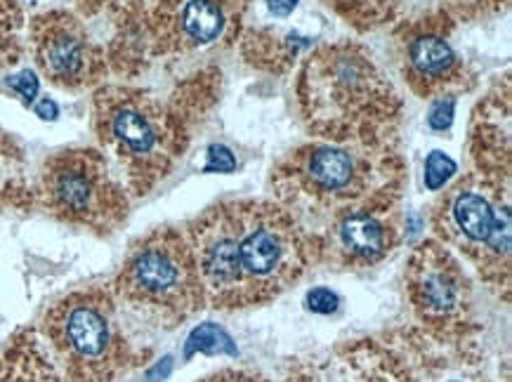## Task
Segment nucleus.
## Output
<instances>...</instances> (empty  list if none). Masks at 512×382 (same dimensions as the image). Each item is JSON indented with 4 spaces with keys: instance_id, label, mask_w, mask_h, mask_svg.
<instances>
[{
    "instance_id": "1",
    "label": "nucleus",
    "mask_w": 512,
    "mask_h": 382,
    "mask_svg": "<svg viewBox=\"0 0 512 382\" xmlns=\"http://www.w3.org/2000/svg\"><path fill=\"white\" fill-rule=\"evenodd\" d=\"M305 85L310 116L331 123V128H357L378 123L390 114V85H385L369 59L350 45L321 50L305 71Z\"/></svg>"
},
{
    "instance_id": "2",
    "label": "nucleus",
    "mask_w": 512,
    "mask_h": 382,
    "mask_svg": "<svg viewBox=\"0 0 512 382\" xmlns=\"http://www.w3.org/2000/svg\"><path fill=\"white\" fill-rule=\"evenodd\" d=\"M244 276V302L286 288L303 269L291 222L265 203H227Z\"/></svg>"
},
{
    "instance_id": "3",
    "label": "nucleus",
    "mask_w": 512,
    "mask_h": 382,
    "mask_svg": "<svg viewBox=\"0 0 512 382\" xmlns=\"http://www.w3.org/2000/svg\"><path fill=\"white\" fill-rule=\"evenodd\" d=\"M126 288L137 300L152 305L192 309L203 291L192 246L177 234L154 236L130 258Z\"/></svg>"
},
{
    "instance_id": "4",
    "label": "nucleus",
    "mask_w": 512,
    "mask_h": 382,
    "mask_svg": "<svg viewBox=\"0 0 512 382\" xmlns=\"http://www.w3.org/2000/svg\"><path fill=\"white\" fill-rule=\"evenodd\" d=\"M36 57L52 83L76 88L93 81L97 52L71 17L52 15L36 24Z\"/></svg>"
},
{
    "instance_id": "5",
    "label": "nucleus",
    "mask_w": 512,
    "mask_h": 382,
    "mask_svg": "<svg viewBox=\"0 0 512 382\" xmlns=\"http://www.w3.org/2000/svg\"><path fill=\"white\" fill-rule=\"evenodd\" d=\"M48 194L57 210L74 217L93 215L104 199V175L93 156L67 154L52 163Z\"/></svg>"
},
{
    "instance_id": "6",
    "label": "nucleus",
    "mask_w": 512,
    "mask_h": 382,
    "mask_svg": "<svg viewBox=\"0 0 512 382\" xmlns=\"http://www.w3.org/2000/svg\"><path fill=\"white\" fill-rule=\"evenodd\" d=\"M102 133L123 154L144 158L161 149V123L152 111L135 97H114L102 109Z\"/></svg>"
},
{
    "instance_id": "7",
    "label": "nucleus",
    "mask_w": 512,
    "mask_h": 382,
    "mask_svg": "<svg viewBox=\"0 0 512 382\" xmlns=\"http://www.w3.org/2000/svg\"><path fill=\"white\" fill-rule=\"evenodd\" d=\"M59 340L78 361H100L111 349V326L100 307L76 302L59 316Z\"/></svg>"
},
{
    "instance_id": "8",
    "label": "nucleus",
    "mask_w": 512,
    "mask_h": 382,
    "mask_svg": "<svg viewBox=\"0 0 512 382\" xmlns=\"http://www.w3.org/2000/svg\"><path fill=\"white\" fill-rule=\"evenodd\" d=\"M406 64L418 90H435L454 78L458 57L442 36L420 34L406 48Z\"/></svg>"
},
{
    "instance_id": "9",
    "label": "nucleus",
    "mask_w": 512,
    "mask_h": 382,
    "mask_svg": "<svg viewBox=\"0 0 512 382\" xmlns=\"http://www.w3.org/2000/svg\"><path fill=\"white\" fill-rule=\"evenodd\" d=\"M303 173L312 189L338 194L354 187L359 163L357 156L343 147H314L303 156Z\"/></svg>"
},
{
    "instance_id": "10",
    "label": "nucleus",
    "mask_w": 512,
    "mask_h": 382,
    "mask_svg": "<svg viewBox=\"0 0 512 382\" xmlns=\"http://www.w3.org/2000/svg\"><path fill=\"white\" fill-rule=\"evenodd\" d=\"M225 0H182L175 17L177 41L187 45H208L218 41L227 29Z\"/></svg>"
},
{
    "instance_id": "11",
    "label": "nucleus",
    "mask_w": 512,
    "mask_h": 382,
    "mask_svg": "<svg viewBox=\"0 0 512 382\" xmlns=\"http://www.w3.org/2000/svg\"><path fill=\"white\" fill-rule=\"evenodd\" d=\"M496 210L477 191H463L454 201V220L470 241H487L494 227Z\"/></svg>"
},
{
    "instance_id": "12",
    "label": "nucleus",
    "mask_w": 512,
    "mask_h": 382,
    "mask_svg": "<svg viewBox=\"0 0 512 382\" xmlns=\"http://www.w3.org/2000/svg\"><path fill=\"white\" fill-rule=\"evenodd\" d=\"M343 241L352 253L361 255V258H376L378 253H383L385 248V232L380 227L378 220H373L371 215L357 213L350 215L343 222Z\"/></svg>"
},
{
    "instance_id": "13",
    "label": "nucleus",
    "mask_w": 512,
    "mask_h": 382,
    "mask_svg": "<svg viewBox=\"0 0 512 382\" xmlns=\"http://www.w3.org/2000/svg\"><path fill=\"white\" fill-rule=\"evenodd\" d=\"M196 352L203 354H229V357H236V345L229 335L222 331L220 326L215 324H203L196 328V331L189 335L185 357H194Z\"/></svg>"
},
{
    "instance_id": "14",
    "label": "nucleus",
    "mask_w": 512,
    "mask_h": 382,
    "mask_svg": "<svg viewBox=\"0 0 512 382\" xmlns=\"http://www.w3.org/2000/svg\"><path fill=\"white\" fill-rule=\"evenodd\" d=\"M19 24H22V17H19L15 0H0V67L17 62Z\"/></svg>"
},
{
    "instance_id": "15",
    "label": "nucleus",
    "mask_w": 512,
    "mask_h": 382,
    "mask_svg": "<svg viewBox=\"0 0 512 382\" xmlns=\"http://www.w3.org/2000/svg\"><path fill=\"white\" fill-rule=\"evenodd\" d=\"M423 298H425V305H430L435 309L451 307L456 302L454 281H451L446 274L428 276V279H425V286H423Z\"/></svg>"
},
{
    "instance_id": "16",
    "label": "nucleus",
    "mask_w": 512,
    "mask_h": 382,
    "mask_svg": "<svg viewBox=\"0 0 512 382\" xmlns=\"http://www.w3.org/2000/svg\"><path fill=\"white\" fill-rule=\"evenodd\" d=\"M456 173V163L442 151H432L425 161V187L430 191H437L451 180V175Z\"/></svg>"
},
{
    "instance_id": "17",
    "label": "nucleus",
    "mask_w": 512,
    "mask_h": 382,
    "mask_svg": "<svg viewBox=\"0 0 512 382\" xmlns=\"http://www.w3.org/2000/svg\"><path fill=\"white\" fill-rule=\"evenodd\" d=\"M489 248H494L496 253H508L510 248V213L508 210H496L494 217V227H491L489 234Z\"/></svg>"
},
{
    "instance_id": "18",
    "label": "nucleus",
    "mask_w": 512,
    "mask_h": 382,
    "mask_svg": "<svg viewBox=\"0 0 512 382\" xmlns=\"http://www.w3.org/2000/svg\"><path fill=\"white\" fill-rule=\"evenodd\" d=\"M234 168H236V158L232 151L222 147V144H218V147H210L208 163L206 168H203L206 173H232Z\"/></svg>"
},
{
    "instance_id": "19",
    "label": "nucleus",
    "mask_w": 512,
    "mask_h": 382,
    "mask_svg": "<svg viewBox=\"0 0 512 382\" xmlns=\"http://www.w3.org/2000/svg\"><path fill=\"white\" fill-rule=\"evenodd\" d=\"M338 305H340L338 295L328 291V288H314V291H310V295H307V307L317 314L336 312Z\"/></svg>"
},
{
    "instance_id": "20",
    "label": "nucleus",
    "mask_w": 512,
    "mask_h": 382,
    "mask_svg": "<svg viewBox=\"0 0 512 382\" xmlns=\"http://www.w3.org/2000/svg\"><path fill=\"white\" fill-rule=\"evenodd\" d=\"M8 85L17 92V95L24 97L26 104L34 102V97L38 95V78L34 71H22V74L10 76Z\"/></svg>"
},
{
    "instance_id": "21",
    "label": "nucleus",
    "mask_w": 512,
    "mask_h": 382,
    "mask_svg": "<svg viewBox=\"0 0 512 382\" xmlns=\"http://www.w3.org/2000/svg\"><path fill=\"white\" fill-rule=\"evenodd\" d=\"M454 100H439L430 111V128L446 130L454 121Z\"/></svg>"
},
{
    "instance_id": "22",
    "label": "nucleus",
    "mask_w": 512,
    "mask_h": 382,
    "mask_svg": "<svg viewBox=\"0 0 512 382\" xmlns=\"http://www.w3.org/2000/svg\"><path fill=\"white\" fill-rule=\"evenodd\" d=\"M267 5L272 10V15L288 17L295 10V5H298V0H267Z\"/></svg>"
},
{
    "instance_id": "23",
    "label": "nucleus",
    "mask_w": 512,
    "mask_h": 382,
    "mask_svg": "<svg viewBox=\"0 0 512 382\" xmlns=\"http://www.w3.org/2000/svg\"><path fill=\"white\" fill-rule=\"evenodd\" d=\"M36 114L45 118V121H55V118L59 116V109L52 100H41V102H38V107H36Z\"/></svg>"
},
{
    "instance_id": "24",
    "label": "nucleus",
    "mask_w": 512,
    "mask_h": 382,
    "mask_svg": "<svg viewBox=\"0 0 512 382\" xmlns=\"http://www.w3.org/2000/svg\"><path fill=\"white\" fill-rule=\"evenodd\" d=\"M170 368H173V361L170 359H163V366L159 364L154 368L152 373H149V380H156V378H166V375L170 373Z\"/></svg>"
},
{
    "instance_id": "25",
    "label": "nucleus",
    "mask_w": 512,
    "mask_h": 382,
    "mask_svg": "<svg viewBox=\"0 0 512 382\" xmlns=\"http://www.w3.org/2000/svg\"><path fill=\"white\" fill-rule=\"evenodd\" d=\"M225 382H251V380H244V378H232V380H225Z\"/></svg>"
}]
</instances>
